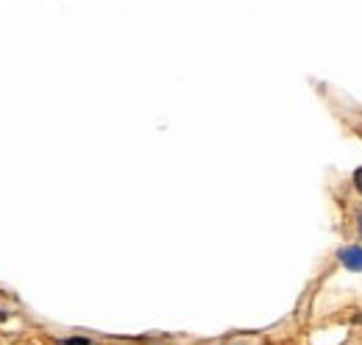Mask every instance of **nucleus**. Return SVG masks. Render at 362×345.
<instances>
[{"label": "nucleus", "instance_id": "nucleus-1", "mask_svg": "<svg viewBox=\"0 0 362 345\" xmlns=\"http://www.w3.org/2000/svg\"><path fill=\"white\" fill-rule=\"evenodd\" d=\"M337 259L346 270H354V273H362V248L360 245H346L337 251Z\"/></svg>", "mask_w": 362, "mask_h": 345}, {"label": "nucleus", "instance_id": "nucleus-2", "mask_svg": "<svg viewBox=\"0 0 362 345\" xmlns=\"http://www.w3.org/2000/svg\"><path fill=\"white\" fill-rule=\"evenodd\" d=\"M62 345H92L87 337H67V340H62Z\"/></svg>", "mask_w": 362, "mask_h": 345}, {"label": "nucleus", "instance_id": "nucleus-3", "mask_svg": "<svg viewBox=\"0 0 362 345\" xmlns=\"http://www.w3.org/2000/svg\"><path fill=\"white\" fill-rule=\"evenodd\" d=\"M354 184H357V189L362 192V168L357 172H354Z\"/></svg>", "mask_w": 362, "mask_h": 345}, {"label": "nucleus", "instance_id": "nucleus-4", "mask_svg": "<svg viewBox=\"0 0 362 345\" xmlns=\"http://www.w3.org/2000/svg\"><path fill=\"white\" fill-rule=\"evenodd\" d=\"M357 231H360V237H362V215H360V220H357Z\"/></svg>", "mask_w": 362, "mask_h": 345}, {"label": "nucleus", "instance_id": "nucleus-5", "mask_svg": "<svg viewBox=\"0 0 362 345\" xmlns=\"http://www.w3.org/2000/svg\"><path fill=\"white\" fill-rule=\"evenodd\" d=\"M3 317H6V312H3V309H0V320H3Z\"/></svg>", "mask_w": 362, "mask_h": 345}]
</instances>
